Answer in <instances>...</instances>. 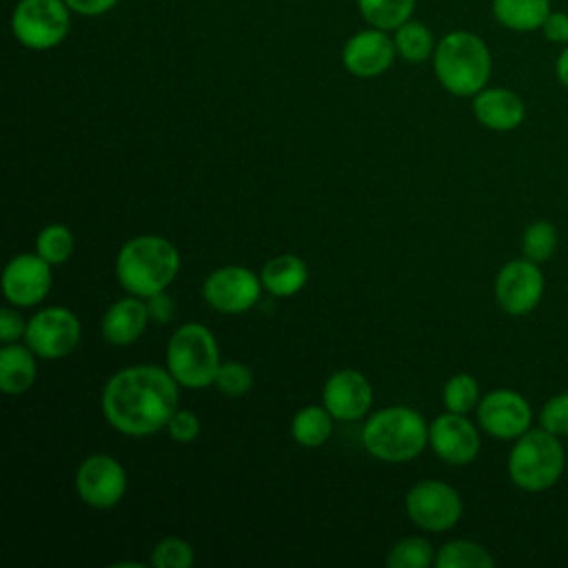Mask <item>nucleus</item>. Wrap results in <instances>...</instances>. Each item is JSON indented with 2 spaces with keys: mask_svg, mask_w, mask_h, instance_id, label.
Here are the masks:
<instances>
[{
  "mask_svg": "<svg viewBox=\"0 0 568 568\" xmlns=\"http://www.w3.org/2000/svg\"><path fill=\"white\" fill-rule=\"evenodd\" d=\"M180 271V253L160 235H138L122 244L115 257V277L129 295L151 297L166 291Z\"/></svg>",
  "mask_w": 568,
  "mask_h": 568,
  "instance_id": "f03ea898",
  "label": "nucleus"
},
{
  "mask_svg": "<svg viewBox=\"0 0 568 568\" xmlns=\"http://www.w3.org/2000/svg\"><path fill=\"white\" fill-rule=\"evenodd\" d=\"M36 353L29 346L2 344L0 348V388L4 395H22L36 382Z\"/></svg>",
  "mask_w": 568,
  "mask_h": 568,
  "instance_id": "aec40b11",
  "label": "nucleus"
},
{
  "mask_svg": "<svg viewBox=\"0 0 568 568\" xmlns=\"http://www.w3.org/2000/svg\"><path fill=\"white\" fill-rule=\"evenodd\" d=\"M333 419L335 417L324 404H308L295 413L291 422V435L304 448H320L333 433Z\"/></svg>",
  "mask_w": 568,
  "mask_h": 568,
  "instance_id": "5701e85b",
  "label": "nucleus"
},
{
  "mask_svg": "<svg viewBox=\"0 0 568 568\" xmlns=\"http://www.w3.org/2000/svg\"><path fill=\"white\" fill-rule=\"evenodd\" d=\"M178 382L169 368L153 364L126 366L109 377L102 388V413L122 435L146 437L166 428L178 410Z\"/></svg>",
  "mask_w": 568,
  "mask_h": 568,
  "instance_id": "f257e3e1",
  "label": "nucleus"
},
{
  "mask_svg": "<svg viewBox=\"0 0 568 568\" xmlns=\"http://www.w3.org/2000/svg\"><path fill=\"white\" fill-rule=\"evenodd\" d=\"M408 519L428 532H444L453 528L464 510L459 493L439 479H422L406 493Z\"/></svg>",
  "mask_w": 568,
  "mask_h": 568,
  "instance_id": "6e6552de",
  "label": "nucleus"
},
{
  "mask_svg": "<svg viewBox=\"0 0 568 568\" xmlns=\"http://www.w3.org/2000/svg\"><path fill=\"white\" fill-rule=\"evenodd\" d=\"M67 7L84 18H98L111 11L120 0H64Z\"/></svg>",
  "mask_w": 568,
  "mask_h": 568,
  "instance_id": "4c0bfd02",
  "label": "nucleus"
},
{
  "mask_svg": "<svg viewBox=\"0 0 568 568\" xmlns=\"http://www.w3.org/2000/svg\"><path fill=\"white\" fill-rule=\"evenodd\" d=\"M435 550L428 539L424 537H406L397 541L388 555H386V566L390 568H428L435 564Z\"/></svg>",
  "mask_w": 568,
  "mask_h": 568,
  "instance_id": "cd10ccee",
  "label": "nucleus"
},
{
  "mask_svg": "<svg viewBox=\"0 0 568 568\" xmlns=\"http://www.w3.org/2000/svg\"><path fill=\"white\" fill-rule=\"evenodd\" d=\"M262 286L275 297H291L300 293L308 280L306 262L293 253L271 257L260 273Z\"/></svg>",
  "mask_w": 568,
  "mask_h": 568,
  "instance_id": "412c9836",
  "label": "nucleus"
},
{
  "mask_svg": "<svg viewBox=\"0 0 568 568\" xmlns=\"http://www.w3.org/2000/svg\"><path fill=\"white\" fill-rule=\"evenodd\" d=\"M539 31L552 44H568V13L550 9Z\"/></svg>",
  "mask_w": 568,
  "mask_h": 568,
  "instance_id": "f704fd0d",
  "label": "nucleus"
},
{
  "mask_svg": "<svg viewBox=\"0 0 568 568\" xmlns=\"http://www.w3.org/2000/svg\"><path fill=\"white\" fill-rule=\"evenodd\" d=\"M493 564V555L481 544L468 539H453L435 555V568H490Z\"/></svg>",
  "mask_w": 568,
  "mask_h": 568,
  "instance_id": "a878e982",
  "label": "nucleus"
},
{
  "mask_svg": "<svg viewBox=\"0 0 568 568\" xmlns=\"http://www.w3.org/2000/svg\"><path fill=\"white\" fill-rule=\"evenodd\" d=\"M362 444L382 462H408L426 448L428 424L415 408L388 406L368 417L362 428Z\"/></svg>",
  "mask_w": 568,
  "mask_h": 568,
  "instance_id": "20e7f679",
  "label": "nucleus"
},
{
  "mask_svg": "<svg viewBox=\"0 0 568 568\" xmlns=\"http://www.w3.org/2000/svg\"><path fill=\"white\" fill-rule=\"evenodd\" d=\"M566 453L557 435L539 428L517 437L508 455V475L515 486L528 493L548 490L564 473Z\"/></svg>",
  "mask_w": 568,
  "mask_h": 568,
  "instance_id": "423d86ee",
  "label": "nucleus"
},
{
  "mask_svg": "<svg viewBox=\"0 0 568 568\" xmlns=\"http://www.w3.org/2000/svg\"><path fill=\"white\" fill-rule=\"evenodd\" d=\"M262 288V280L253 271L233 264L213 271L202 284V295L213 311L235 315L253 308Z\"/></svg>",
  "mask_w": 568,
  "mask_h": 568,
  "instance_id": "9d476101",
  "label": "nucleus"
},
{
  "mask_svg": "<svg viewBox=\"0 0 568 568\" xmlns=\"http://www.w3.org/2000/svg\"><path fill=\"white\" fill-rule=\"evenodd\" d=\"M27 331V322L22 320V315L13 308H2L0 311V342L2 344H13L20 337H24Z\"/></svg>",
  "mask_w": 568,
  "mask_h": 568,
  "instance_id": "c9c22d12",
  "label": "nucleus"
},
{
  "mask_svg": "<svg viewBox=\"0 0 568 568\" xmlns=\"http://www.w3.org/2000/svg\"><path fill=\"white\" fill-rule=\"evenodd\" d=\"M442 397H444V406L450 410V413H462L466 415L470 408L477 406L479 402V384L473 375L468 373H457L453 375L446 384H444V390H442Z\"/></svg>",
  "mask_w": 568,
  "mask_h": 568,
  "instance_id": "c756f323",
  "label": "nucleus"
},
{
  "mask_svg": "<svg viewBox=\"0 0 568 568\" xmlns=\"http://www.w3.org/2000/svg\"><path fill=\"white\" fill-rule=\"evenodd\" d=\"M80 320L64 306L38 311L24 331L27 346L42 359H62L73 353L80 342Z\"/></svg>",
  "mask_w": 568,
  "mask_h": 568,
  "instance_id": "1a4fd4ad",
  "label": "nucleus"
},
{
  "mask_svg": "<svg viewBox=\"0 0 568 568\" xmlns=\"http://www.w3.org/2000/svg\"><path fill=\"white\" fill-rule=\"evenodd\" d=\"M220 364L215 335L204 324H182L166 344V368L184 388H206L215 384Z\"/></svg>",
  "mask_w": 568,
  "mask_h": 568,
  "instance_id": "39448f33",
  "label": "nucleus"
},
{
  "mask_svg": "<svg viewBox=\"0 0 568 568\" xmlns=\"http://www.w3.org/2000/svg\"><path fill=\"white\" fill-rule=\"evenodd\" d=\"M397 55L393 36L384 29H362L342 47V64L355 78H377L386 73Z\"/></svg>",
  "mask_w": 568,
  "mask_h": 568,
  "instance_id": "2eb2a0df",
  "label": "nucleus"
},
{
  "mask_svg": "<svg viewBox=\"0 0 568 568\" xmlns=\"http://www.w3.org/2000/svg\"><path fill=\"white\" fill-rule=\"evenodd\" d=\"M215 386L226 395V397H242L251 390L253 386V373L246 364L242 362H224L217 368L215 375Z\"/></svg>",
  "mask_w": 568,
  "mask_h": 568,
  "instance_id": "2f4dec72",
  "label": "nucleus"
},
{
  "mask_svg": "<svg viewBox=\"0 0 568 568\" xmlns=\"http://www.w3.org/2000/svg\"><path fill=\"white\" fill-rule=\"evenodd\" d=\"M555 73H557V80L568 89V44H564L561 53L557 55V62H555Z\"/></svg>",
  "mask_w": 568,
  "mask_h": 568,
  "instance_id": "58836bf2",
  "label": "nucleus"
},
{
  "mask_svg": "<svg viewBox=\"0 0 568 568\" xmlns=\"http://www.w3.org/2000/svg\"><path fill=\"white\" fill-rule=\"evenodd\" d=\"M322 402L335 419L353 422L368 413L373 404V386L359 371L342 368L326 379Z\"/></svg>",
  "mask_w": 568,
  "mask_h": 568,
  "instance_id": "f3484780",
  "label": "nucleus"
},
{
  "mask_svg": "<svg viewBox=\"0 0 568 568\" xmlns=\"http://www.w3.org/2000/svg\"><path fill=\"white\" fill-rule=\"evenodd\" d=\"M149 320L151 315L144 297H138V295L122 297L106 308L100 324L102 337L115 346L133 344L144 333Z\"/></svg>",
  "mask_w": 568,
  "mask_h": 568,
  "instance_id": "6ab92c4d",
  "label": "nucleus"
},
{
  "mask_svg": "<svg viewBox=\"0 0 568 568\" xmlns=\"http://www.w3.org/2000/svg\"><path fill=\"white\" fill-rule=\"evenodd\" d=\"M51 284V264L38 253L16 255L2 271V293L13 306H36L49 295Z\"/></svg>",
  "mask_w": 568,
  "mask_h": 568,
  "instance_id": "ddd939ff",
  "label": "nucleus"
},
{
  "mask_svg": "<svg viewBox=\"0 0 568 568\" xmlns=\"http://www.w3.org/2000/svg\"><path fill=\"white\" fill-rule=\"evenodd\" d=\"M544 295V275L530 260H513L504 264L495 277V297L508 315L530 313Z\"/></svg>",
  "mask_w": 568,
  "mask_h": 568,
  "instance_id": "f8f14e48",
  "label": "nucleus"
},
{
  "mask_svg": "<svg viewBox=\"0 0 568 568\" xmlns=\"http://www.w3.org/2000/svg\"><path fill=\"white\" fill-rule=\"evenodd\" d=\"M539 426L557 437L568 435V393H559L544 404L539 413Z\"/></svg>",
  "mask_w": 568,
  "mask_h": 568,
  "instance_id": "473e14b6",
  "label": "nucleus"
},
{
  "mask_svg": "<svg viewBox=\"0 0 568 568\" xmlns=\"http://www.w3.org/2000/svg\"><path fill=\"white\" fill-rule=\"evenodd\" d=\"M428 444L450 466H466L479 455V433L462 413H444L428 424Z\"/></svg>",
  "mask_w": 568,
  "mask_h": 568,
  "instance_id": "dca6fc26",
  "label": "nucleus"
},
{
  "mask_svg": "<svg viewBox=\"0 0 568 568\" xmlns=\"http://www.w3.org/2000/svg\"><path fill=\"white\" fill-rule=\"evenodd\" d=\"M71 13L64 0H20L11 11V33L24 49L49 51L69 36Z\"/></svg>",
  "mask_w": 568,
  "mask_h": 568,
  "instance_id": "0eeeda50",
  "label": "nucleus"
},
{
  "mask_svg": "<svg viewBox=\"0 0 568 568\" xmlns=\"http://www.w3.org/2000/svg\"><path fill=\"white\" fill-rule=\"evenodd\" d=\"M73 233L64 224H47L36 237V253L51 266L64 264L73 255Z\"/></svg>",
  "mask_w": 568,
  "mask_h": 568,
  "instance_id": "bb28decb",
  "label": "nucleus"
},
{
  "mask_svg": "<svg viewBox=\"0 0 568 568\" xmlns=\"http://www.w3.org/2000/svg\"><path fill=\"white\" fill-rule=\"evenodd\" d=\"M555 248H557V229L550 222L537 220L526 226L521 235V251L526 260L535 264L546 262L555 253Z\"/></svg>",
  "mask_w": 568,
  "mask_h": 568,
  "instance_id": "c85d7f7f",
  "label": "nucleus"
},
{
  "mask_svg": "<svg viewBox=\"0 0 568 568\" xmlns=\"http://www.w3.org/2000/svg\"><path fill=\"white\" fill-rule=\"evenodd\" d=\"M193 559V548L182 537H166L151 550V566L155 568H189Z\"/></svg>",
  "mask_w": 568,
  "mask_h": 568,
  "instance_id": "7c9ffc66",
  "label": "nucleus"
},
{
  "mask_svg": "<svg viewBox=\"0 0 568 568\" xmlns=\"http://www.w3.org/2000/svg\"><path fill=\"white\" fill-rule=\"evenodd\" d=\"M359 16L368 27L395 31L410 20L417 0H355Z\"/></svg>",
  "mask_w": 568,
  "mask_h": 568,
  "instance_id": "393cba45",
  "label": "nucleus"
},
{
  "mask_svg": "<svg viewBox=\"0 0 568 568\" xmlns=\"http://www.w3.org/2000/svg\"><path fill=\"white\" fill-rule=\"evenodd\" d=\"M477 419L488 435L497 439H517L530 428L532 410L517 390L497 388L479 399Z\"/></svg>",
  "mask_w": 568,
  "mask_h": 568,
  "instance_id": "4468645a",
  "label": "nucleus"
},
{
  "mask_svg": "<svg viewBox=\"0 0 568 568\" xmlns=\"http://www.w3.org/2000/svg\"><path fill=\"white\" fill-rule=\"evenodd\" d=\"M433 71L448 93L473 98L488 84L493 71L490 49L473 31H450L435 44Z\"/></svg>",
  "mask_w": 568,
  "mask_h": 568,
  "instance_id": "7ed1b4c3",
  "label": "nucleus"
},
{
  "mask_svg": "<svg viewBox=\"0 0 568 568\" xmlns=\"http://www.w3.org/2000/svg\"><path fill=\"white\" fill-rule=\"evenodd\" d=\"M493 18L508 31L530 33L541 29L550 13V0H493Z\"/></svg>",
  "mask_w": 568,
  "mask_h": 568,
  "instance_id": "4be33fe9",
  "label": "nucleus"
},
{
  "mask_svg": "<svg viewBox=\"0 0 568 568\" xmlns=\"http://www.w3.org/2000/svg\"><path fill=\"white\" fill-rule=\"evenodd\" d=\"M75 490L93 508H113L126 493V473L115 457L91 455L78 466Z\"/></svg>",
  "mask_w": 568,
  "mask_h": 568,
  "instance_id": "9b49d317",
  "label": "nucleus"
},
{
  "mask_svg": "<svg viewBox=\"0 0 568 568\" xmlns=\"http://www.w3.org/2000/svg\"><path fill=\"white\" fill-rule=\"evenodd\" d=\"M473 113L490 131H513L526 118L524 100L504 87H484L473 95Z\"/></svg>",
  "mask_w": 568,
  "mask_h": 568,
  "instance_id": "a211bd4d",
  "label": "nucleus"
},
{
  "mask_svg": "<svg viewBox=\"0 0 568 568\" xmlns=\"http://www.w3.org/2000/svg\"><path fill=\"white\" fill-rule=\"evenodd\" d=\"M393 42H395L397 55L413 64H419L433 58V51L437 44L430 29L424 22H417L413 18L393 31Z\"/></svg>",
  "mask_w": 568,
  "mask_h": 568,
  "instance_id": "b1692460",
  "label": "nucleus"
},
{
  "mask_svg": "<svg viewBox=\"0 0 568 568\" xmlns=\"http://www.w3.org/2000/svg\"><path fill=\"white\" fill-rule=\"evenodd\" d=\"M146 308H149L151 320L158 322V324L171 322L173 313H175L173 297L166 291H160V293H153L151 297H146Z\"/></svg>",
  "mask_w": 568,
  "mask_h": 568,
  "instance_id": "e433bc0d",
  "label": "nucleus"
},
{
  "mask_svg": "<svg viewBox=\"0 0 568 568\" xmlns=\"http://www.w3.org/2000/svg\"><path fill=\"white\" fill-rule=\"evenodd\" d=\"M166 433L178 444H189L200 435V419L191 410H175L166 424Z\"/></svg>",
  "mask_w": 568,
  "mask_h": 568,
  "instance_id": "72a5a7b5",
  "label": "nucleus"
}]
</instances>
